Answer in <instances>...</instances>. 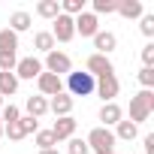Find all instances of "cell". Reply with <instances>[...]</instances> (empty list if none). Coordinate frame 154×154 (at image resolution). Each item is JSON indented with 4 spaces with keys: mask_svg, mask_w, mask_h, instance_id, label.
I'll use <instances>...</instances> for the list:
<instances>
[{
    "mask_svg": "<svg viewBox=\"0 0 154 154\" xmlns=\"http://www.w3.org/2000/svg\"><path fill=\"white\" fill-rule=\"evenodd\" d=\"M154 112V91H139L133 100H130V121L139 127L142 121H148V115Z\"/></svg>",
    "mask_w": 154,
    "mask_h": 154,
    "instance_id": "obj_1",
    "label": "cell"
},
{
    "mask_svg": "<svg viewBox=\"0 0 154 154\" xmlns=\"http://www.w3.org/2000/svg\"><path fill=\"white\" fill-rule=\"evenodd\" d=\"M85 142H88V148H91L94 154H112L118 139H115V133H112L109 127H94Z\"/></svg>",
    "mask_w": 154,
    "mask_h": 154,
    "instance_id": "obj_2",
    "label": "cell"
},
{
    "mask_svg": "<svg viewBox=\"0 0 154 154\" xmlns=\"http://www.w3.org/2000/svg\"><path fill=\"white\" fill-rule=\"evenodd\" d=\"M94 85H97V79L91 72H69L66 75V94L69 97H91L94 94Z\"/></svg>",
    "mask_w": 154,
    "mask_h": 154,
    "instance_id": "obj_3",
    "label": "cell"
},
{
    "mask_svg": "<svg viewBox=\"0 0 154 154\" xmlns=\"http://www.w3.org/2000/svg\"><path fill=\"white\" fill-rule=\"evenodd\" d=\"M42 69H45V72H54V75H69V72H72V60H69V54H66V51L54 48V51H48V54H45Z\"/></svg>",
    "mask_w": 154,
    "mask_h": 154,
    "instance_id": "obj_4",
    "label": "cell"
},
{
    "mask_svg": "<svg viewBox=\"0 0 154 154\" xmlns=\"http://www.w3.org/2000/svg\"><path fill=\"white\" fill-rule=\"evenodd\" d=\"M85 72H91L94 79H103V75H115V66H112V60L106 57V54H88V60H85Z\"/></svg>",
    "mask_w": 154,
    "mask_h": 154,
    "instance_id": "obj_5",
    "label": "cell"
},
{
    "mask_svg": "<svg viewBox=\"0 0 154 154\" xmlns=\"http://www.w3.org/2000/svg\"><path fill=\"white\" fill-rule=\"evenodd\" d=\"M118 91H121L118 75H103V79H97V85H94V94H97L103 103H115Z\"/></svg>",
    "mask_w": 154,
    "mask_h": 154,
    "instance_id": "obj_6",
    "label": "cell"
},
{
    "mask_svg": "<svg viewBox=\"0 0 154 154\" xmlns=\"http://www.w3.org/2000/svg\"><path fill=\"white\" fill-rule=\"evenodd\" d=\"M51 36H54V42H69L72 36H75V24H72V18L69 15H57L54 21H51V30H48Z\"/></svg>",
    "mask_w": 154,
    "mask_h": 154,
    "instance_id": "obj_7",
    "label": "cell"
},
{
    "mask_svg": "<svg viewBox=\"0 0 154 154\" xmlns=\"http://www.w3.org/2000/svg\"><path fill=\"white\" fill-rule=\"evenodd\" d=\"M36 88H39V97H54V94L63 91V82H60V75L42 69V72L36 75Z\"/></svg>",
    "mask_w": 154,
    "mask_h": 154,
    "instance_id": "obj_8",
    "label": "cell"
},
{
    "mask_svg": "<svg viewBox=\"0 0 154 154\" xmlns=\"http://www.w3.org/2000/svg\"><path fill=\"white\" fill-rule=\"evenodd\" d=\"M72 24H75V33H79V36H97V30H100V18L94 15V12H82V15H75L72 18Z\"/></svg>",
    "mask_w": 154,
    "mask_h": 154,
    "instance_id": "obj_9",
    "label": "cell"
},
{
    "mask_svg": "<svg viewBox=\"0 0 154 154\" xmlns=\"http://www.w3.org/2000/svg\"><path fill=\"white\" fill-rule=\"evenodd\" d=\"M39 72H42V60L33 57V54H30V57H21V60L15 63V79H30V82H33Z\"/></svg>",
    "mask_w": 154,
    "mask_h": 154,
    "instance_id": "obj_10",
    "label": "cell"
},
{
    "mask_svg": "<svg viewBox=\"0 0 154 154\" xmlns=\"http://www.w3.org/2000/svg\"><path fill=\"white\" fill-rule=\"evenodd\" d=\"M48 112H54L57 118H66V115H72V97H69L66 91L54 94V97L48 100Z\"/></svg>",
    "mask_w": 154,
    "mask_h": 154,
    "instance_id": "obj_11",
    "label": "cell"
},
{
    "mask_svg": "<svg viewBox=\"0 0 154 154\" xmlns=\"http://www.w3.org/2000/svg\"><path fill=\"white\" fill-rule=\"evenodd\" d=\"M51 133H54V139H57V142H63V139L69 142V139L75 136V118H72V115L57 118V121H54V127H51Z\"/></svg>",
    "mask_w": 154,
    "mask_h": 154,
    "instance_id": "obj_12",
    "label": "cell"
},
{
    "mask_svg": "<svg viewBox=\"0 0 154 154\" xmlns=\"http://www.w3.org/2000/svg\"><path fill=\"white\" fill-rule=\"evenodd\" d=\"M115 45H118V36L115 33H109V30H97V36H94V48H97V54H112L115 51Z\"/></svg>",
    "mask_w": 154,
    "mask_h": 154,
    "instance_id": "obj_13",
    "label": "cell"
},
{
    "mask_svg": "<svg viewBox=\"0 0 154 154\" xmlns=\"http://www.w3.org/2000/svg\"><path fill=\"white\" fill-rule=\"evenodd\" d=\"M115 12L124 15V18H142L145 15L142 0H115Z\"/></svg>",
    "mask_w": 154,
    "mask_h": 154,
    "instance_id": "obj_14",
    "label": "cell"
},
{
    "mask_svg": "<svg viewBox=\"0 0 154 154\" xmlns=\"http://www.w3.org/2000/svg\"><path fill=\"white\" fill-rule=\"evenodd\" d=\"M100 121H103V127H115L118 121H124V109H121L118 103H103V109H100Z\"/></svg>",
    "mask_w": 154,
    "mask_h": 154,
    "instance_id": "obj_15",
    "label": "cell"
},
{
    "mask_svg": "<svg viewBox=\"0 0 154 154\" xmlns=\"http://www.w3.org/2000/svg\"><path fill=\"white\" fill-rule=\"evenodd\" d=\"M30 24H33V18H30V12H24V9H18V12L9 15V30H12V33H24V30H30Z\"/></svg>",
    "mask_w": 154,
    "mask_h": 154,
    "instance_id": "obj_16",
    "label": "cell"
},
{
    "mask_svg": "<svg viewBox=\"0 0 154 154\" xmlns=\"http://www.w3.org/2000/svg\"><path fill=\"white\" fill-rule=\"evenodd\" d=\"M36 15L54 21V18L60 15V0H39V3H36Z\"/></svg>",
    "mask_w": 154,
    "mask_h": 154,
    "instance_id": "obj_17",
    "label": "cell"
},
{
    "mask_svg": "<svg viewBox=\"0 0 154 154\" xmlns=\"http://www.w3.org/2000/svg\"><path fill=\"white\" fill-rule=\"evenodd\" d=\"M45 112H48V100H45V97H39V94H36V97H27V115H30V118L39 121Z\"/></svg>",
    "mask_w": 154,
    "mask_h": 154,
    "instance_id": "obj_18",
    "label": "cell"
},
{
    "mask_svg": "<svg viewBox=\"0 0 154 154\" xmlns=\"http://www.w3.org/2000/svg\"><path fill=\"white\" fill-rule=\"evenodd\" d=\"M54 45H57V42H54V36H51L48 30H39V33L33 36V48H36V51H42V54L54 51Z\"/></svg>",
    "mask_w": 154,
    "mask_h": 154,
    "instance_id": "obj_19",
    "label": "cell"
},
{
    "mask_svg": "<svg viewBox=\"0 0 154 154\" xmlns=\"http://www.w3.org/2000/svg\"><path fill=\"white\" fill-rule=\"evenodd\" d=\"M136 133H139V127H136L133 121H118V124H115V139L133 142V139H136Z\"/></svg>",
    "mask_w": 154,
    "mask_h": 154,
    "instance_id": "obj_20",
    "label": "cell"
},
{
    "mask_svg": "<svg viewBox=\"0 0 154 154\" xmlns=\"http://www.w3.org/2000/svg\"><path fill=\"white\" fill-rule=\"evenodd\" d=\"M15 91H18L15 72H0V97H12Z\"/></svg>",
    "mask_w": 154,
    "mask_h": 154,
    "instance_id": "obj_21",
    "label": "cell"
},
{
    "mask_svg": "<svg viewBox=\"0 0 154 154\" xmlns=\"http://www.w3.org/2000/svg\"><path fill=\"white\" fill-rule=\"evenodd\" d=\"M0 51H18V33H12L9 27L0 30Z\"/></svg>",
    "mask_w": 154,
    "mask_h": 154,
    "instance_id": "obj_22",
    "label": "cell"
},
{
    "mask_svg": "<svg viewBox=\"0 0 154 154\" xmlns=\"http://www.w3.org/2000/svg\"><path fill=\"white\" fill-rule=\"evenodd\" d=\"M60 12L75 18V15H82L85 12V0H60Z\"/></svg>",
    "mask_w": 154,
    "mask_h": 154,
    "instance_id": "obj_23",
    "label": "cell"
},
{
    "mask_svg": "<svg viewBox=\"0 0 154 154\" xmlns=\"http://www.w3.org/2000/svg\"><path fill=\"white\" fill-rule=\"evenodd\" d=\"M36 145H39V151H48V148L57 145V139H54L51 130H36Z\"/></svg>",
    "mask_w": 154,
    "mask_h": 154,
    "instance_id": "obj_24",
    "label": "cell"
},
{
    "mask_svg": "<svg viewBox=\"0 0 154 154\" xmlns=\"http://www.w3.org/2000/svg\"><path fill=\"white\" fill-rule=\"evenodd\" d=\"M18 54L15 51H0V72H15Z\"/></svg>",
    "mask_w": 154,
    "mask_h": 154,
    "instance_id": "obj_25",
    "label": "cell"
},
{
    "mask_svg": "<svg viewBox=\"0 0 154 154\" xmlns=\"http://www.w3.org/2000/svg\"><path fill=\"white\" fill-rule=\"evenodd\" d=\"M136 79H139V85H142L145 91H151V88H154V66H142Z\"/></svg>",
    "mask_w": 154,
    "mask_h": 154,
    "instance_id": "obj_26",
    "label": "cell"
},
{
    "mask_svg": "<svg viewBox=\"0 0 154 154\" xmlns=\"http://www.w3.org/2000/svg\"><path fill=\"white\" fill-rule=\"evenodd\" d=\"M18 118H21V112H18V109H15L12 103H9V106H3V109H0V121H3V127H6V124H15Z\"/></svg>",
    "mask_w": 154,
    "mask_h": 154,
    "instance_id": "obj_27",
    "label": "cell"
},
{
    "mask_svg": "<svg viewBox=\"0 0 154 154\" xmlns=\"http://www.w3.org/2000/svg\"><path fill=\"white\" fill-rule=\"evenodd\" d=\"M66 154H91V148H88V142L85 139H69V145H66Z\"/></svg>",
    "mask_w": 154,
    "mask_h": 154,
    "instance_id": "obj_28",
    "label": "cell"
},
{
    "mask_svg": "<svg viewBox=\"0 0 154 154\" xmlns=\"http://www.w3.org/2000/svg\"><path fill=\"white\" fill-rule=\"evenodd\" d=\"M18 127H21V133H24V136H30V133H36V130H39V121H36V118H30V115H24V118H18Z\"/></svg>",
    "mask_w": 154,
    "mask_h": 154,
    "instance_id": "obj_29",
    "label": "cell"
},
{
    "mask_svg": "<svg viewBox=\"0 0 154 154\" xmlns=\"http://www.w3.org/2000/svg\"><path fill=\"white\" fill-rule=\"evenodd\" d=\"M115 0H94V15H112Z\"/></svg>",
    "mask_w": 154,
    "mask_h": 154,
    "instance_id": "obj_30",
    "label": "cell"
},
{
    "mask_svg": "<svg viewBox=\"0 0 154 154\" xmlns=\"http://www.w3.org/2000/svg\"><path fill=\"white\" fill-rule=\"evenodd\" d=\"M139 30L151 39V36H154V15H142V18H139Z\"/></svg>",
    "mask_w": 154,
    "mask_h": 154,
    "instance_id": "obj_31",
    "label": "cell"
},
{
    "mask_svg": "<svg viewBox=\"0 0 154 154\" xmlns=\"http://www.w3.org/2000/svg\"><path fill=\"white\" fill-rule=\"evenodd\" d=\"M142 63L145 66H154V42H145L142 45Z\"/></svg>",
    "mask_w": 154,
    "mask_h": 154,
    "instance_id": "obj_32",
    "label": "cell"
},
{
    "mask_svg": "<svg viewBox=\"0 0 154 154\" xmlns=\"http://www.w3.org/2000/svg\"><path fill=\"white\" fill-rule=\"evenodd\" d=\"M142 145H145V154H154V133H148L142 139Z\"/></svg>",
    "mask_w": 154,
    "mask_h": 154,
    "instance_id": "obj_33",
    "label": "cell"
},
{
    "mask_svg": "<svg viewBox=\"0 0 154 154\" xmlns=\"http://www.w3.org/2000/svg\"><path fill=\"white\" fill-rule=\"evenodd\" d=\"M39 154H60L57 148H48V151H39Z\"/></svg>",
    "mask_w": 154,
    "mask_h": 154,
    "instance_id": "obj_34",
    "label": "cell"
},
{
    "mask_svg": "<svg viewBox=\"0 0 154 154\" xmlns=\"http://www.w3.org/2000/svg\"><path fill=\"white\" fill-rule=\"evenodd\" d=\"M0 136H3V121H0Z\"/></svg>",
    "mask_w": 154,
    "mask_h": 154,
    "instance_id": "obj_35",
    "label": "cell"
},
{
    "mask_svg": "<svg viewBox=\"0 0 154 154\" xmlns=\"http://www.w3.org/2000/svg\"><path fill=\"white\" fill-rule=\"evenodd\" d=\"M0 109H3V97H0Z\"/></svg>",
    "mask_w": 154,
    "mask_h": 154,
    "instance_id": "obj_36",
    "label": "cell"
}]
</instances>
